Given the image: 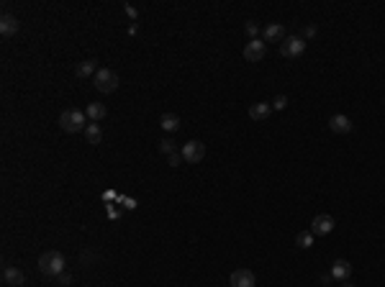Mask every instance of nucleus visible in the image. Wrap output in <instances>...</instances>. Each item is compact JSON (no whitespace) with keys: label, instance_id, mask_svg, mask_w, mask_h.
Masks as SVG:
<instances>
[{"label":"nucleus","instance_id":"1","mask_svg":"<svg viewBox=\"0 0 385 287\" xmlns=\"http://www.w3.org/2000/svg\"><path fill=\"white\" fill-rule=\"evenodd\" d=\"M65 267H67L65 254L57 251V249L44 251V254L39 256V269H41V274H47V277H59V274L65 272Z\"/></svg>","mask_w":385,"mask_h":287},{"label":"nucleus","instance_id":"2","mask_svg":"<svg viewBox=\"0 0 385 287\" xmlns=\"http://www.w3.org/2000/svg\"><path fill=\"white\" fill-rule=\"evenodd\" d=\"M59 126H62V131H67V134L85 131V128H88V116H85L82 111H77V108H70V111H65V113L59 116Z\"/></svg>","mask_w":385,"mask_h":287},{"label":"nucleus","instance_id":"3","mask_svg":"<svg viewBox=\"0 0 385 287\" xmlns=\"http://www.w3.org/2000/svg\"><path fill=\"white\" fill-rule=\"evenodd\" d=\"M93 85L98 87V93H103V95H111V93H116V90H118L121 80H118V75H116L113 70H108V67H100V70L95 72V77H93Z\"/></svg>","mask_w":385,"mask_h":287},{"label":"nucleus","instance_id":"4","mask_svg":"<svg viewBox=\"0 0 385 287\" xmlns=\"http://www.w3.org/2000/svg\"><path fill=\"white\" fill-rule=\"evenodd\" d=\"M306 52V39H301V36H288L283 44H280V54L285 57V59H295V57H301Z\"/></svg>","mask_w":385,"mask_h":287},{"label":"nucleus","instance_id":"5","mask_svg":"<svg viewBox=\"0 0 385 287\" xmlns=\"http://www.w3.org/2000/svg\"><path fill=\"white\" fill-rule=\"evenodd\" d=\"M244 59L247 62H262L265 59V54H267V47H265V41L262 39H249V44L244 47Z\"/></svg>","mask_w":385,"mask_h":287},{"label":"nucleus","instance_id":"6","mask_svg":"<svg viewBox=\"0 0 385 287\" xmlns=\"http://www.w3.org/2000/svg\"><path fill=\"white\" fill-rule=\"evenodd\" d=\"M203 157H206V146H203L201 141H187V144L182 146V159H185L187 164H198Z\"/></svg>","mask_w":385,"mask_h":287},{"label":"nucleus","instance_id":"7","mask_svg":"<svg viewBox=\"0 0 385 287\" xmlns=\"http://www.w3.org/2000/svg\"><path fill=\"white\" fill-rule=\"evenodd\" d=\"M331 231H334V218H331V215L321 213V215H316V218L311 220V233H313V236H329Z\"/></svg>","mask_w":385,"mask_h":287},{"label":"nucleus","instance_id":"8","mask_svg":"<svg viewBox=\"0 0 385 287\" xmlns=\"http://www.w3.org/2000/svg\"><path fill=\"white\" fill-rule=\"evenodd\" d=\"M231 287H254L257 284V277L252 269H234L231 277H229Z\"/></svg>","mask_w":385,"mask_h":287},{"label":"nucleus","instance_id":"9","mask_svg":"<svg viewBox=\"0 0 385 287\" xmlns=\"http://www.w3.org/2000/svg\"><path fill=\"white\" fill-rule=\"evenodd\" d=\"M18 18L16 16H11V13H3V18H0V34H3L6 39H11V36H16L18 34Z\"/></svg>","mask_w":385,"mask_h":287},{"label":"nucleus","instance_id":"10","mask_svg":"<svg viewBox=\"0 0 385 287\" xmlns=\"http://www.w3.org/2000/svg\"><path fill=\"white\" fill-rule=\"evenodd\" d=\"M3 282H6L8 287H24L26 277H24V272H21L18 267H6V269H3Z\"/></svg>","mask_w":385,"mask_h":287},{"label":"nucleus","instance_id":"11","mask_svg":"<svg viewBox=\"0 0 385 287\" xmlns=\"http://www.w3.org/2000/svg\"><path fill=\"white\" fill-rule=\"evenodd\" d=\"M329 128H331L334 134H349V131H352V121H349L344 113H336V116L329 118Z\"/></svg>","mask_w":385,"mask_h":287},{"label":"nucleus","instance_id":"12","mask_svg":"<svg viewBox=\"0 0 385 287\" xmlns=\"http://www.w3.org/2000/svg\"><path fill=\"white\" fill-rule=\"evenodd\" d=\"M349 274H352V264H349L347 259H336V261L331 264V277H334V279L344 282V279H349Z\"/></svg>","mask_w":385,"mask_h":287},{"label":"nucleus","instance_id":"13","mask_svg":"<svg viewBox=\"0 0 385 287\" xmlns=\"http://www.w3.org/2000/svg\"><path fill=\"white\" fill-rule=\"evenodd\" d=\"M98 70H100V67H98L95 59H85V62H80V64L75 67V75H77L80 80H88V77H95Z\"/></svg>","mask_w":385,"mask_h":287},{"label":"nucleus","instance_id":"14","mask_svg":"<svg viewBox=\"0 0 385 287\" xmlns=\"http://www.w3.org/2000/svg\"><path fill=\"white\" fill-rule=\"evenodd\" d=\"M270 113H272V105H270V103H254V105L249 108V118H252V121H257V123L267 121V118H270Z\"/></svg>","mask_w":385,"mask_h":287},{"label":"nucleus","instance_id":"15","mask_svg":"<svg viewBox=\"0 0 385 287\" xmlns=\"http://www.w3.org/2000/svg\"><path fill=\"white\" fill-rule=\"evenodd\" d=\"M265 41H285V26L283 24L265 26Z\"/></svg>","mask_w":385,"mask_h":287},{"label":"nucleus","instance_id":"16","mask_svg":"<svg viewBox=\"0 0 385 287\" xmlns=\"http://www.w3.org/2000/svg\"><path fill=\"white\" fill-rule=\"evenodd\" d=\"M85 116L90 118V123H98V121L105 118V105L103 103H90L88 111H85Z\"/></svg>","mask_w":385,"mask_h":287},{"label":"nucleus","instance_id":"17","mask_svg":"<svg viewBox=\"0 0 385 287\" xmlns=\"http://www.w3.org/2000/svg\"><path fill=\"white\" fill-rule=\"evenodd\" d=\"M159 126L164 128V131H177L180 128V116H175V113H164L162 118H159Z\"/></svg>","mask_w":385,"mask_h":287},{"label":"nucleus","instance_id":"18","mask_svg":"<svg viewBox=\"0 0 385 287\" xmlns=\"http://www.w3.org/2000/svg\"><path fill=\"white\" fill-rule=\"evenodd\" d=\"M85 139H88V144H100V141H103V131H100V126H98V123H88V128H85Z\"/></svg>","mask_w":385,"mask_h":287},{"label":"nucleus","instance_id":"19","mask_svg":"<svg viewBox=\"0 0 385 287\" xmlns=\"http://www.w3.org/2000/svg\"><path fill=\"white\" fill-rule=\"evenodd\" d=\"M295 244H298L301 249H311V246H313V233H311V231H303V233H298Z\"/></svg>","mask_w":385,"mask_h":287},{"label":"nucleus","instance_id":"20","mask_svg":"<svg viewBox=\"0 0 385 287\" xmlns=\"http://www.w3.org/2000/svg\"><path fill=\"white\" fill-rule=\"evenodd\" d=\"M175 151H177V149H175V141H172V139H162V141H159V154H167V157H169V154H175Z\"/></svg>","mask_w":385,"mask_h":287},{"label":"nucleus","instance_id":"21","mask_svg":"<svg viewBox=\"0 0 385 287\" xmlns=\"http://www.w3.org/2000/svg\"><path fill=\"white\" fill-rule=\"evenodd\" d=\"M244 31L252 36V39H257V34H260V26L254 24V21H247V26H244Z\"/></svg>","mask_w":385,"mask_h":287},{"label":"nucleus","instance_id":"22","mask_svg":"<svg viewBox=\"0 0 385 287\" xmlns=\"http://www.w3.org/2000/svg\"><path fill=\"white\" fill-rule=\"evenodd\" d=\"M285 105H288V98H285V95H277V98L272 100V108H275V111H283Z\"/></svg>","mask_w":385,"mask_h":287},{"label":"nucleus","instance_id":"23","mask_svg":"<svg viewBox=\"0 0 385 287\" xmlns=\"http://www.w3.org/2000/svg\"><path fill=\"white\" fill-rule=\"evenodd\" d=\"M180 162H185V159H182V151L169 154V167H180Z\"/></svg>","mask_w":385,"mask_h":287},{"label":"nucleus","instance_id":"24","mask_svg":"<svg viewBox=\"0 0 385 287\" xmlns=\"http://www.w3.org/2000/svg\"><path fill=\"white\" fill-rule=\"evenodd\" d=\"M57 282H59V284H70V282H72V277H70L67 272H62V274L57 277Z\"/></svg>","mask_w":385,"mask_h":287},{"label":"nucleus","instance_id":"25","mask_svg":"<svg viewBox=\"0 0 385 287\" xmlns=\"http://www.w3.org/2000/svg\"><path fill=\"white\" fill-rule=\"evenodd\" d=\"M316 36V26H306V39H313Z\"/></svg>","mask_w":385,"mask_h":287},{"label":"nucleus","instance_id":"26","mask_svg":"<svg viewBox=\"0 0 385 287\" xmlns=\"http://www.w3.org/2000/svg\"><path fill=\"white\" fill-rule=\"evenodd\" d=\"M331 279H334V277H331V272H329V274H321V282H324V284H329Z\"/></svg>","mask_w":385,"mask_h":287},{"label":"nucleus","instance_id":"27","mask_svg":"<svg viewBox=\"0 0 385 287\" xmlns=\"http://www.w3.org/2000/svg\"><path fill=\"white\" fill-rule=\"evenodd\" d=\"M339 287H354V284H349V282H341V284H339Z\"/></svg>","mask_w":385,"mask_h":287}]
</instances>
